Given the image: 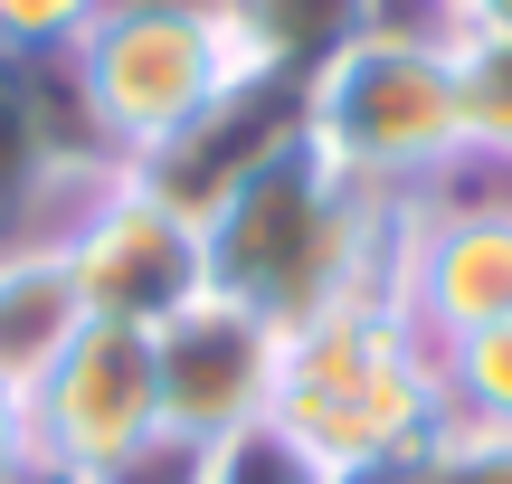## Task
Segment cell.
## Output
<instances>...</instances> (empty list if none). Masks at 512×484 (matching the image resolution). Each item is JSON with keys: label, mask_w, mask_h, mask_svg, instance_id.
<instances>
[{"label": "cell", "mask_w": 512, "mask_h": 484, "mask_svg": "<svg viewBox=\"0 0 512 484\" xmlns=\"http://www.w3.org/2000/svg\"><path fill=\"white\" fill-rule=\"evenodd\" d=\"M105 0H0V48L10 57H67L95 29Z\"/></svg>", "instance_id": "obj_17"}, {"label": "cell", "mask_w": 512, "mask_h": 484, "mask_svg": "<svg viewBox=\"0 0 512 484\" xmlns=\"http://www.w3.org/2000/svg\"><path fill=\"white\" fill-rule=\"evenodd\" d=\"M304 143L332 171H351L380 200H427L446 171L475 152L465 124V57L418 48V38H351L313 76V124Z\"/></svg>", "instance_id": "obj_3"}, {"label": "cell", "mask_w": 512, "mask_h": 484, "mask_svg": "<svg viewBox=\"0 0 512 484\" xmlns=\"http://www.w3.org/2000/svg\"><path fill=\"white\" fill-rule=\"evenodd\" d=\"M76 266L86 323H124V333H162L181 304L209 295V238L190 209H171L143 171H105L57 228Z\"/></svg>", "instance_id": "obj_5"}, {"label": "cell", "mask_w": 512, "mask_h": 484, "mask_svg": "<svg viewBox=\"0 0 512 484\" xmlns=\"http://www.w3.org/2000/svg\"><path fill=\"white\" fill-rule=\"evenodd\" d=\"M418 484H512V428L494 418H446L418 456Z\"/></svg>", "instance_id": "obj_14"}, {"label": "cell", "mask_w": 512, "mask_h": 484, "mask_svg": "<svg viewBox=\"0 0 512 484\" xmlns=\"http://www.w3.org/2000/svg\"><path fill=\"white\" fill-rule=\"evenodd\" d=\"M200 238H209V295L247 304L275 333H304L361 295H399L408 200H380L351 171H332L313 143H294L209 209Z\"/></svg>", "instance_id": "obj_1"}, {"label": "cell", "mask_w": 512, "mask_h": 484, "mask_svg": "<svg viewBox=\"0 0 512 484\" xmlns=\"http://www.w3.org/2000/svg\"><path fill=\"white\" fill-rule=\"evenodd\" d=\"M475 19H484V38H503V48H512V0H475Z\"/></svg>", "instance_id": "obj_19"}, {"label": "cell", "mask_w": 512, "mask_h": 484, "mask_svg": "<svg viewBox=\"0 0 512 484\" xmlns=\"http://www.w3.org/2000/svg\"><path fill=\"white\" fill-rule=\"evenodd\" d=\"M332 484H418V466H370V475H332Z\"/></svg>", "instance_id": "obj_20"}, {"label": "cell", "mask_w": 512, "mask_h": 484, "mask_svg": "<svg viewBox=\"0 0 512 484\" xmlns=\"http://www.w3.org/2000/svg\"><path fill=\"white\" fill-rule=\"evenodd\" d=\"M465 124H475V152L512 162V48L503 38L465 48Z\"/></svg>", "instance_id": "obj_16"}, {"label": "cell", "mask_w": 512, "mask_h": 484, "mask_svg": "<svg viewBox=\"0 0 512 484\" xmlns=\"http://www.w3.org/2000/svg\"><path fill=\"white\" fill-rule=\"evenodd\" d=\"M57 67H67V86H76V105H86L95 143H105V162L133 171L238 76V48H228L209 0H105L95 29L76 38Z\"/></svg>", "instance_id": "obj_4"}, {"label": "cell", "mask_w": 512, "mask_h": 484, "mask_svg": "<svg viewBox=\"0 0 512 484\" xmlns=\"http://www.w3.org/2000/svg\"><path fill=\"white\" fill-rule=\"evenodd\" d=\"M209 10H219L238 67H275L304 86L370 29V0H209Z\"/></svg>", "instance_id": "obj_12"}, {"label": "cell", "mask_w": 512, "mask_h": 484, "mask_svg": "<svg viewBox=\"0 0 512 484\" xmlns=\"http://www.w3.org/2000/svg\"><path fill=\"white\" fill-rule=\"evenodd\" d=\"M105 143H95L86 105H76L57 57H10L0 48V247L10 238H48V200H86L105 181Z\"/></svg>", "instance_id": "obj_10"}, {"label": "cell", "mask_w": 512, "mask_h": 484, "mask_svg": "<svg viewBox=\"0 0 512 484\" xmlns=\"http://www.w3.org/2000/svg\"><path fill=\"white\" fill-rule=\"evenodd\" d=\"M437 371H446V409L456 418L512 428V323H484V333H465V342H437Z\"/></svg>", "instance_id": "obj_13"}, {"label": "cell", "mask_w": 512, "mask_h": 484, "mask_svg": "<svg viewBox=\"0 0 512 484\" xmlns=\"http://www.w3.org/2000/svg\"><path fill=\"white\" fill-rule=\"evenodd\" d=\"M162 437V390H152V333L86 323L57 352V371L29 390V456L57 484H114Z\"/></svg>", "instance_id": "obj_6"}, {"label": "cell", "mask_w": 512, "mask_h": 484, "mask_svg": "<svg viewBox=\"0 0 512 484\" xmlns=\"http://www.w3.org/2000/svg\"><path fill=\"white\" fill-rule=\"evenodd\" d=\"M200 484H332V475L313 466L285 428H247V437H228V447L200 456Z\"/></svg>", "instance_id": "obj_15"}, {"label": "cell", "mask_w": 512, "mask_h": 484, "mask_svg": "<svg viewBox=\"0 0 512 484\" xmlns=\"http://www.w3.org/2000/svg\"><path fill=\"white\" fill-rule=\"evenodd\" d=\"M275 361H285V333L256 323L247 304L200 295L152 333V390H162V437L181 447H228V437L266 428L275 409Z\"/></svg>", "instance_id": "obj_7"}, {"label": "cell", "mask_w": 512, "mask_h": 484, "mask_svg": "<svg viewBox=\"0 0 512 484\" xmlns=\"http://www.w3.org/2000/svg\"><path fill=\"white\" fill-rule=\"evenodd\" d=\"M76 333H86V295H76V266L57 247V228L48 238H10L0 247V390L29 399Z\"/></svg>", "instance_id": "obj_11"}, {"label": "cell", "mask_w": 512, "mask_h": 484, "mask_svg": "<svg viewBox=\"0 0 512 484\" xmlns=\"http://www.w3.org/2000/svg\"><path fill=\"white\" fill-rule=\"evenodd\" d=\"M38 456H29V399H10L0 390V484H19Z\"/></svg>", "instance_id": "obj_18"}, {"label": "cell", "mask_w": 512, "mask_h": 484, "mask_svg": "<svg viewBox=\"0 0 512 484\" xmlns=\"http://www.w3.org/2000/svg\"><path fill=\"white\" fill-rule=\"evenodd\" d=\"M313 124V86L304 76H275V67H238L219 95H209L200 114H190L181 133H171L152 162H133L152 190H162L171 209H190V219H209V209L228 200L238 181L275 162V152H294Z\"/></svg>", "instance_id": "obj_8"}, {"label": "cell", "mask_w": 512, "mask_h": 484, "mask_svg": "<svg viewBox=\"0 0 512 484\" xmlns=\"http://www.w3.org/2000/svg\"><path fill=\"white\" fill-rule=\"evenodd\" d=\"M446 418L456 409H446L437 342H427V323L408 314L399 295H361V304H342V314L285 333L266 428H285L323 475L418 466Z\"/></svg>", "instance_id": "obj_2"}, {"label": "cell", "mask_w": 512, "mask_h": 484, "mask_svg": "<svg viewBox=\"0 0 512 484\" xmlns=\"http://www.w3.org/2000/svg\"><path fill=\"white\" fill-rule=\"evenodd\" d=\"M399 304L427 323V342L512 323V200H446V190L408 200Z\"/></svg>", "instance_id": "obj_9"}]
</instances>
